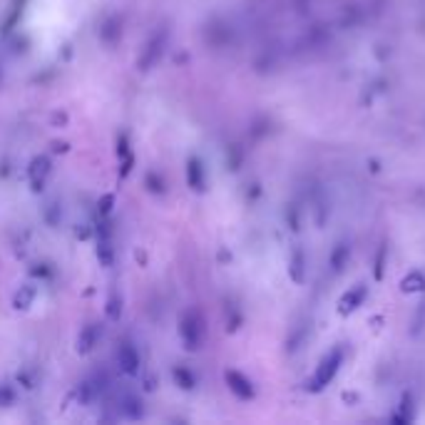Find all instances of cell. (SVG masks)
Listing matches in <instances>:
<instances>
[{
    "label": "cell",
    "mask_w": 425,
    "mask_h": 425,
    "mask_svg": "<svg viewBox=\"0 0 425 425\" xmlns=\"http://www.w3.org/2000/svg\"><path fill=\"white\" fill-rule=\"evenodd\" d=\"M348 256H351V246L348 244H339V246L331 251V268H334L336 273L344 271V266L348 264Z\"/></svg>",
    "instance_id": "obj_9"
},
{
    "label": "cell",
    "mask_w": 425,
    "mask_h": 425,
    "mask_svg": "<svg viewBox=\"0 0 425 425\" xmlns=\"http://www.w3.org/2000/svg\"><path fill=\"white\" fill-rule=\"evenodd\" d=\"M117 363H120V368L125 370V373L135 375L137 370H140V356H137L135 346L122 344L120 351H117Z\"/></svg>",
    "instance_id": "obj_5"
},
{
    "label": "cell",
    "mask_w": 425,
    "mask_h": 425,
    "mask_svg": "<svg viewBox=\"0 0 425 425\" xmlns=\"http://www.w3.org/2000/svg\"><path fill=\"white\" fill-rule=\"evenodd\" d=\"M97 339H100V326H95V324L85 326V329L80 331V339H77V351H80V353L92 351L97 344Z\"/></svg>",
    "instance_id": "obj_6"
},
{
    "label": "cell",
    "mask_w": 425,
    "mask_h": 425,
    "mask_svg": "<svg viewBox=\"0 0 425 425\" xmlns=\"http://www.w3.org/2000/svg\"><path fill=\"white\" fill-rule=\"evenodd\" d=\"M291 276L294 281H304V254L294 251V261H291Z\"/></svg>",
    "instance_id": "obj_12"
},
{
    "label": "cell",
    "mask_w": 425,
    "mask_h": 425,
    "mask_svg": "<svg viewBox=\"0 0 425 425\" xmlns=\"http://www.w3.org/2000/svg\"><path fill=\"white\" fill-rule=\"evenodd\" d=\"M400 291H403V294H420V291H425V273L423 271H410L408 276H403V281H400Z\"/></svg>",
    "instance_id": "obj_7"
},
{
    "label": "cell",
    "mask_w": 425,
    "mask_h": 425,
    "mask_svg": "<svg viewBox=\"0 0 425 425\" xmlns=\"http://www.w3.org/2000/svg\"><path fill=\"white\" fill-rule=\"evenodd\" d=\"M224 378H227L229 390H232L239 400H251L254 398V385L244 373H239V370H227Z\"/></svg>",
    "instance_id": "obj_3"
},
{
    "label": "cell",
    "mask_w": 425,
    "mask_h": 425,
    "mask_svg": "<svg viewBox=\"0 0 425 425\" xmlns=\"http://www.w3.org/2000/svg\"><path fill=\"white\" fill-rule=\"evenodd\" d=\"M341 363H344V351H341V348L329 351V353L321 358L319 368H316L314 380H311V390H324L326 385H329L331 380L336 378V373H339Z\"/></svg>",
    "instance_id": "obj_1"
},
{
    "label": "cell",
    "mask_w": 425,
    "mask_h": 425,
    "mask_svg": "<svg viewBox=\"0 0 425 425\" xmlns=\"http://www.w3.org/2000/svg\"><path fill=\"white\" fill-rule=\"evenodd\" d=\"M47 172H50V162H47L45 157L35 159L30 167V179H33V187L35 189H42V182H45Z\"/></svg>",
    "instance_id": "obj_8"
},
{
    "label": "cell",
    "mask_w": 425,
    "mask_h": 425,
    "mask_svg": "<svg viewBox=\"0 0 425 425\" xmlns=\"http://www.w3.org/2000/svg\"><path fill=\"white\" fill-rule=\"evenodd\" d=\"M366 296H368V289H366L363 283H358V286H353V289H348L344 296H341V301H339V311H341V314H344V316L353 314V311L358 309V306H363Z\"/></svg>",
    "instance_id": "obj_4"
},
{
    "label": "cell",
    "mask_w": 425,
    "mask_h": 425,
    "mask_svg": "<svg viewBox=\"0 0 425 425\" xmlns=\"http://www.w3.org/2000/svg\"><path fill=\"white\" fill-rule=\"evenodd\" d=\"M179 336H182L184 346L189 351H197L202 348V341H204V324H202V316L197 311H187L182 316V324H179Z\"/></svg>",
    "instance_id": "obj_2"
},
{
    "label": "cell",
    "mask_w": 425,
    "mask_h": 425,
    "mask_svg": "<svg viewBox=\"0 0 425 425\" xmlns=\"http://www.w3.org/2000/svg\"><path fill=\"white\" fill-rule=\"evenodd\" d=\"M383 259H385V249H380L378 256H375V278H383Z\"/></svg>",
    "instance_id": "obj_13"
},
{
    "label": "cell",
    "mask_w": 425,
    "mask_h": 425,
    "mask_svg": "<svg viewBox=\"0 0 425 425\" xmlns=\"http://www.w3.org/2000/svg\"><path fill=\"white\" fill-rule=\"evenodd\" d=\"M174 380H177V383L182 385V388H187V390H192L194 383H197V380H194V375L189 373L187 368H182V366H179V368H174Z\"/></svg>",
    "instance_id": "obj_11"
},
{
    "label": "cell",
    "mask_w": 425,
    "mask_h": 425,
    "mask_svg": "<svg viewBox=\"0 0 425 425\" xmlns=\"http://www.w3.org/2000/svg\"><path fill=\"white\" fill-rule=\"evenodd\" d=\"M187 179H189V187H192V189H202L204 187V169H202V162H199V159H189Z\"/></svg>",
    "instance_id": "obj_10"
}]
</instances>
